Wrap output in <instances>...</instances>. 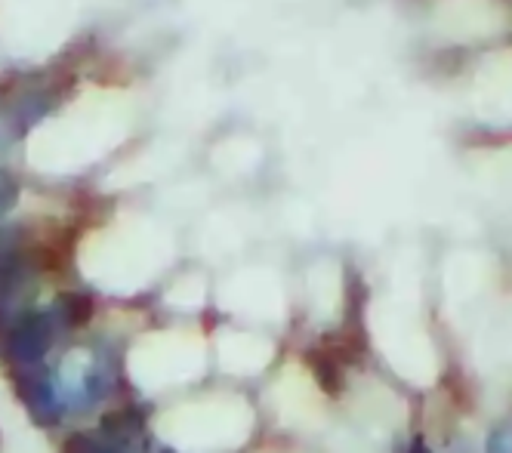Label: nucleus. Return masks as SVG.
<instances>
[{"label":"nucleus","instance_id":"423d86ee","mask_svg":"<svg viewBox=\"0 0 512 453\" xmlns=\"http://www.w3.org/2000/svg\"><path fill=\"white\" fill-rule=\"evenodd\" d=\"M59 453H118L112 444H108L102 435H93V432H71L65 441H62V450Z\"/></svg>","mask_w":512,"mask_h":453},{"label":"nucleus","instance_id":"1a4fd4ad","mask_svg":"<svg viewBox=\"0 0 512 453\" xmlns=\"http://www.w3.org/2000/svg\"><path fill=\"white\" fill-rule=\"evenodd\" d=\"M158 453H176V450H170V447H164V450H158Z\"/></svg>","mask_w":512,"mask_h":453},{"label":"nucleus","instance_id":"7ed1b4c3","mask_svg":"<svg viewBox=\"0 0 512 453\" xmlns=\"http://www.w3.org/2000/svg\"><path fill=\"white\" fill-rule=\"evenodd\" d=\"M102 438L105 441H115V444L145 438V417H142V410L133 407V404L105 410L102 413Z\"/></svg>","mask_w":512,"mask_h":453},{"label":"nucleus","instance_id":"20e7f679","mask_svg":"<svg viewBox=\"0 0 512 453\" xmlns=\"http://www.w3.org/2000/svg\"><path fill=\"white\" fill-rule=\"evenodd\" d=\"M93 312H96L93 296H87V293H71L68 290V293H59L56 296L53 309H50V318L62 330H81V327H87L93 321Z\"/></svg>","mask_w":512,"mask_h":453},{"label":"nucleus","instance_id":"f257e3e1","mask_svg":"<svg viewBox=\"0 0 512 453\" xmlns=\"http://www.w3.org/2000/svg\"><path fill=\"white\" fill-rule=\"evenodd\" d=\"M10 383H13L19 401L28 407V417H31L34 426L53 429V426L62 423L65 407L59 404V398L53 392V380H50L44 361L41 364H13Z\"/></svg>","mask_w":512,"mask_h":453},{"label":"nucleus","instance_id":"9d476101","mask_svg":"<svg viewBox=\"0 0 512 453\" xmlns=\"http://www.w3.org/2000/svg\"><path fill=\"white\" fill-rule=\"evenodd\" d=\"M0 447H4V438H0Z\"/></svg>","mask_w":512,"mask_h":453},{"label":"nucleus","instance_id":"0eeeda50","mask_svg":"<svg viewBox=\"0 0 512 453\" xmlns=\"http://www.w3.org/2000/svg\"><path fill=\"white\" fill-rule=\"evenodd\" d=\"M485 453H512V432H509V426H497V429L488 435Z\"/></svg>","mask_w":512,"mask_h":453},{"label":"nucleus","instance_id":"6e6552de","mask_svg":"<svg viewBox=\"0 0 512 453\" xmlns=\"http://www.w3.org/2000/svg\"><path fill=\"white\" fill-rule=\"evenodd\" d=\"M408 453H432V450H429V444H426L423 438H414V441H411V450H408Z\"/></svg>","mask_w":512,"mask_h":453},{"label":"nucleus","instance_id":"39448f33","mask_svg":"<svg viewBox=\"0 0 512 453\" xmlns=\"http://www.w3.org/2000/svg\"><path fill=\"white\" fill-rule=\"evenodd\" d=\"M303 361H306V367L312 370V376H315V383L321 386V392L324 395H343V389H346V376H343V367L327 355L324 349H306L303 352Z\"/></svg>","mask_w":512,"mask_h":453},{"label":"nucleus","instance_id":"f03ea898","mask_svg":"<svg viewBox=\"0 0 512 453\" xmlns=\"http://www.w3.org/2000/svg\"><path fill=\"white\" fill-rule=\"evenodd\" d=\"M53 336H56V324L50 312H22L7 327L4 349L13 364H41L53 346Z\"/></svg>","mask_w":512,"mask_h":453}]
</instances>
